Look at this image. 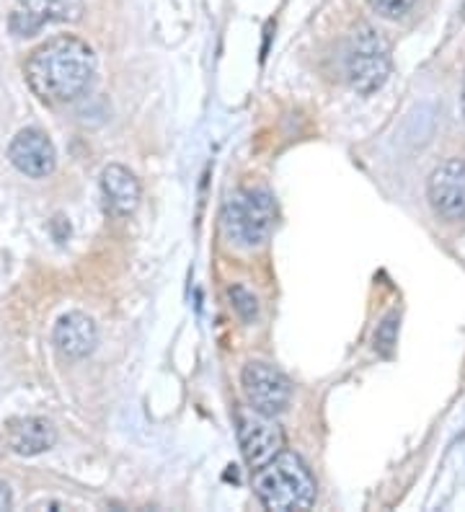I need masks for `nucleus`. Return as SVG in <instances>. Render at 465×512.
I'll return each instance as SVG.
<instances>
[{"label":"nucleus","instance_id":"3","mask_svg":"<svg viewBox=\"0 0 465 512\" xmlns=\"http://www.w3.org/2000/svg\"><path fill=\"white\" fill-rule=\"evenodd\" d=\"M220 220L230 244L256 249L267 241L277 223V205L267 189H238L225 200Z\"/></svg>","mask_w":465,"mask_h":512},{"label":"nucleus","instance_id":"15","mask_svg":"<svg viewBox=\"0 0 465 512\" xmlns=\"http://www.w3.org/2000/svg\"><path fill=\"white\" fill-rule=\"evenodd\" d=\"M367 6H370L375 13H380L383 19L398 21L414 11L416 0H367Z\"/></svg>","mask_w":465,"mask_h":512},{"label":"nucleus","instance_id":"1","mask_svg":"<svg viewBox=\"0 0 465 512\" xmlns=\"http://www.w3.org/2000/svg\"><path fill=\"white\" fill-rule=\"evenodd\" d=\"M24 78L39 101L62 107L88 94L96 78V55L83 39L60 34L31 52L24 65Z\"/></svg>","mask_w":465,"mask_h":512},{"label":"nucleus","instance_id":"9","mask_svg":"<svg viewBox=\"0 0 465 512\" xmlns=\"http://www.w3.org/2000/svg\"><path fill=\"white\" fill-rule=\"evenodd\" d=\"M52 344L65 360H86L99 344L96 321L83 311L65 313L55 324V331H52Z\"/></svg>","mask_w":465,"mask_h":512},{"label":"nucleus","instance_id":"14","mask_svg":"<svg viewBox=\"0 0 465 512\" xmlns=\"http://www.w3.org/2000/svg\"><path fill=\"white\" fill-rule=\"evenodd\" d=\"M396 342H398V313L393 311L378 324V331H375V350H378L383 357H391Z\"/></svg>","mask_w":465,"mask_h":512},{"label":"nucleus","instance_id":"5","mask_svg":"<svg viewBox=\"0 0 465 512\" xmlns=\"http://www.w3.org/2000/svg\"><path fill=\"white\" fill-rule=\"evenodd\" d=\"M236 432L241 445L243 461L248 469H261L285 450V432L279 422L269 414L259 412L254 406H241L236 412Z\"/></svg>","mask_w":465,"mask_h":512},{"label":"nucleus","instance_id":"4","mask_svg":"<svg viewBox=\"0 0 465 512\" xmlns=\"http://www.w3.org/2000/svg\"><path fill=\"white\" fill-rule=\"evenodd\" d=\"M393 70L391 44L370 24H357L344 50V73L349 86L362 96H370L385 86Z\"/></svg>","mask_w":465,"mask_h":512},{"label":"nucleus","instance_id":"8","mask_svg":"<svg viewBox=\"0 0 465 512\" xmlns=\"http://www.w3.org/2000/svg\"><path fill=\"white\" fill-rule=\"evenodd\" d=\"M8 161L29 179H47L57 166V150L47 138V132L26 127L16 132V138L8 145Z\"/></svg>","mask_w":465,"mask_h":512},{"label":"nucleus","instance_id":"10","mask_svg":"<svg viewBox=\"0 0 465 512\" xmlns=\"http://www.w3.org/2000/svg\"><path fill=\"white\" fill-rule=\"evenodd\" d=\"M101 197H104L109 213L117 215V218H127V215L135 213L140 200H143V187L127 166L109 163L101 171Z\"/></svg>","mask_w":465,"mask_h":512},{"label":"nucleus","instance_id":"16","mask_svg":"<svg viewBox=\"0 0 465 512\" xmlns=\"http://www.w3.org/2000/svg\"><path fill=\"white\" fill-rule=\"evenodd\" d=\"M44 21H39L34 13L29 11H16L11 16V29L16 37H34L42 29Z\"/></svg>","mask_w":465,"mask_h":512},{"label":"nucleus","instance_id":"6","mask_svg":"<svg viewBox=\"0 0 465 512\" xmlns=\"http://www.w3.org/2000/svg\"><path fill=\"white\" fill-rule=\"evenodd\" d=\"M241 386L246 394L248 404L259 409V412L277 417L290 406L292 399V383L282 370L264 360H251L241 370Z\"/></svg>","mask_w":465,"mask_h":512},{"label":"nucleus","instance_id":"7","mask_svg":"<svg viewBox=\"0 0 465 512\" xmlns=\"http://www.w3.org/2000/svg\"><path fill=\"white\" fill-rule=\"evenodd\" d=\"M427 200L437 218L465 220V158H447L429 174Z\"/></svg>","mask_w":465,"mask_h":512},{"label":"nucleus","instance_id":"11","mask_svg":"<svg viewBox=\"0 0 465 512\" xmlns=\"http://www.w3.org/2000/svg\"><path fill=\"white\" fill-rule=\"evenodd\" d=\"M57 430L50 419L21 417L6 427V448L21 458L42 456L55 448Z\"/></svg>","mask_w":465,"mask_h":512},{"label":"nucleus","instance_id":"17","mask_svg":"<svg viewBox=\"0 0 465 512\" xmlns=\"http://www.w3.org/2000/svg\"><path fill=\"white\" fill-rule=\"evenodd\" d=\"M13 507V492L6 481H0V512H6Z\"/></svg>","mask_w":465,"mask_h":512},{"label":"nucleus","instance_id":"13","mask_svg":"<svg viewBox=\"0 0 465 512\" xmlns=\"http://www.w3.org/2000/svg\"><path fill=\"white\" fill-rule=\"evenodd\" d=\"M228 298H230V306H233V311L241 316V321H246V324H254V321L259 319V300H256V295L251 293V290L243 288V285H230Z\"/></svg>","mask_w":465,"mask_h":512},{"label":"nucleus","instance_id":"12","mask_svg":"<svg viewBox=\"0 0 465 512\" xmlns=\"http://www.w3.org/2000/svg\"><path fill=\"white\" fill-rule=\"evenodd\" d=\"M21 8L34 13L39 21L75 24L83 19V0H19Z\"/></svg>","mask_w":465,"mask_h":512},{"label":"nucleus","instance_id":"2","mask_svg":"<svg viewBox=\"0 0 465 512\" xmlns=\"http://www.w3.org/2000/svg\"><path fill=\"white\" fill-rule=\"evenodd\" d=\"M254 494L267 510L300 512L316 505L318 484L308 463L290 450L254 469Z\"/></svg>","mask_w":465,"mask_h":512},{"label":"nucleus","instance_id":"18","mask_svg":"<svg viewBox=\"0 0 465 512\" xmlns=\"http://www.w3.org/2000/svg\"><path fill=\"white\" fill-rule=\"evenodd\" d=\"M460 107H463V119H465V81H463V96H460Z\"/></svg>","mask_w":465,"mask_h":512}]
</instances>
